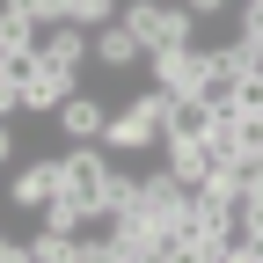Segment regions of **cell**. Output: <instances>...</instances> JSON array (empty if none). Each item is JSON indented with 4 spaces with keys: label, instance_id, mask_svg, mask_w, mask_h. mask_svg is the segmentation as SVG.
<instances>
[{
    "label": "cell",
    "instance_id": "9",
    "mask_svg": "<svg viewBox=\"0 0 263 263\" xmlns=\"http://www.w3.org/2000/svg\"><path fill=\"white\" fill-rule=\"evenodd\" d=\"M95 59H103V66H139V59H146V44H139V29L117 15V22L95 29Z\"/></svg>",
    "mask_w": 263,
    "mask_h": 263
},
{
    "label": "cell",
    "instance_id": "10",
    "mask_svg": "<svg viewBox=\"0 0 263 263\" xmlns=\"http://www.w3.org/2000/svg\"><path fill=\"white\" fill-rule=\"evenodd\" d=\"M59 124H66V139H103V132H110V110L95 103V95H66V103H59Z\"/></svg>",
    "mask_w": 263,
    "mask_h": 263
},
{
    "label": "cell",
    "instance_id": "16",
    "mask_svg": "<svg viewBox=\"0 0 263 263\" xmlns=\"http://www.w3.org/2000/svg\"><path fill=\"white\" fill-rule=\"evenodd\" d=\"M15 110H22V81H15V73H0V117H15Z\"/></svg>",
    "mask_w": 263,
    "mask_h": 263
},
{
    "label": "cell",
    "instance_id": "4",
    "mask_svg": "<svg viewBox=\"0 0 263 263\" xmlns=\"http://www.w3.org/2000/svg\"><path fill=\"white\" fill-rule=\"evenodd\" d=\"M154 88H168V95H190V88H205V66L212 51H197V44H176V51H154Z\"/></svg>",
    "mask_w": 263,
    "mask_h": 263
},
{
    "label": "cell",
    "instance_id": "20",
    "mask_svg": "<svg viewBox=\"0 0 263 263\" xmlns=\"http://www.w3.org/2000/svg\"><path fill=\"white\" fill-rule=\"evenodd\" d=\"M0 8H8V0H0Z\"/></svg>",
    "mask_w": 263,
    "mask_h": 263
},
{
    "label": "cell",
    "instance_id": "19",
    "mask_svg": "<svg viewBox=\"0 0 263 263\" xmlns=\"http://www.w3.org/2000/svg\"><path fill=\"white\" fill-rule=\"evenodd\" d=\"M15 154V132H8V117H0V161H8Z\"/></svg>",
    "mask_w": 263,
    "mask_h": 263
},
{
    "label": "cell",
    "instance_id": "15",
    "mask_svg": "<svg viewBox=\"0 0 263 263\" xmlns=\"http://www.w3.org/2000/svg\"><path fill=\"white\" fill-rule=\"evenodd\" d=\"M15 8H22V15H37V22H59L73 0H15Z\"/></svg>",
    "mask_w": 263,
    "mask_h": 263
},
{
    "label": "cell",
    "instance_id": "8",
    "mask_svg": "<svg viewBox=\"0 0 263 263\" xmlns=\"http://www.w3.org/2000/svg\"><path fill=\"white\" fill-rule=\"evenodd\" d=\"M161 168H176L183 183H205L219 161H212V146H205V139H161Z\"/></svg>",
    "mask_w": 263,
    "mask_h": 263
},
{
    "label": "cell",
    "instance_id": "17",
    "mask_svg": "<svg viewBox=\"0 0 263 263\" xmlns=\"http://www.w3.org/2000/svg\"><path fill=\"white\" fill-rule=\"evenodd\" d=\"M190 15H227V0H183Z\"/></svg>",
    "mask_w": 263,
    "mask_h": 263
},
{
    "label": "cell",
    "instance_id": "11",
    "mask_svg": "<svg viewBox=\"0 0 263 263\" xmlns=\"http://www.w3.org/2000/svg\"><path fill=\"white\" fill-rule=\"evenodd\" d=\"M37 37H44V22L8 0V8H0V51H37Z\"/></svg>",
    "mask_w": 263,
    "mask_h": 263
},
{
    "label": "cell",
    "instance_id": "18",
    "mask_svg": "<svg viewBox=\"0 0 263 263\" xmlns=\"http://www.w3.org/2000/svg\"><path fill=\"white\" fill-rule=\"evenodd\" d=\"M22 256H29L22 241H8V234H0V263H22Z\"/></svg>",
    "mask_w": 263,
    "mask_h": 263
},
{
    "label": "cell",
    "instance_id": "12",
    "mask_svg": "<svg viewBox=\"0 0 263 263\" xmlns=\"http://www.w3.org/2000/svg\"><path fill=\"white\" fill-rule=\"evenodd\" d=\"M29 256H37V263H81V234H51V227H44V234L29 241Z\"/></svg>",
    "mask_w": 263,
    "mask_h": 263
},
{
    "label": "cell",
    "instance_id": "5",
    "mask_svg": "<svg viewBox=\"0 0 263 263\" xmlns=\"http://www.w3.org/2000/svg\"><path fill=\"white\" fill-rule=\"evenodd\" d=\"M212 124H219V110L205 103V95H168V117H161V139H212Z\"/></svg>",
    "mask_w": 263,
    "mask_h": 263
},
{
    "label": "cell",
    "instance_id": "1",
    "mask_svg": "<svg viewBox=\"0 0 263 263\" xmlns=\"http://www.w3.org/2000/svg\"><path fill=\"white\" fill-rule=\"evenodd\" d=\"M59 168H66V197H73L88 219H110V212H117V197L132 190V176L110 168L103 139H73V154H59Z\"/></svg>",
    "mask_w": 263,
    "mask_h": 263
},
{
    "label": "cell",
    "instance_id": "14",
    "mask_svg": "<svg viewBox=\"0 0 263 263\" xmlns=\"http://www.w3.org/2000/svg\"><path fill=\"white\" fill-rule=\"evenodd\" d=\"M234 110H263V66H249L241 88H234Z\"/></svg>",
    "mask_w": 263,
    "mask_h": 263
},
{
    "label": "cell",
    "instance_id": "3",
    "mask_svg": "<svg viewBox=\"0 0 263 263\" xmlns=\"http://www.w3.org/2000/svg\"><path fill=\"white\" fill-rule=\"evenodd\" d=\"M161 117H168V88H154V95H139V103H124V110L110 117V132H103V146H110V154L161 146Z\"/></svg>",
    "mask_w": 263,
    "mask_h": 263
},
{
    "label": "cell",
    "instance_id": "6",
    "mask_svg": "<svg viewBox=\"0 0 263 263\" xmlns=\"http://www.w3.org/2000/svg\"><path fill=\"white\" fill-rule=\"evenodd\" d=\"M66 95H73V66H51V59H37L22 73V110H59Z\"/></svg>",
    "mask_w": 263,
    "mask_h": 263
},
{
    "label": "cell",
    "instance_id": "7",
    "mask_svg": "<svg viewBox=\"0 0 263 263\" xmlns=\"http://www.w3.org/2000/svg\"><path fill=\"white\" fill-rule=\"evenodd\" d=\"M59 190H66V168H59V161H29V168L15 176V205L22 212H44Z\"/></svg>",
    "mask_w": 263,
    "mask_h": 263
},
{
    "label": "cell",
    "instance_id": "21",
    "mask_svg": "<svg viewBox=\"0 0 263 263\" xmlns=\"http://www.w3.org/2000/svg\"><path fill=\"white\" fill-rule=\"evenodd\" d=\"M256 8H263V0H256Z\"/></svg>",
    "mask_w": 263,
    "mask_h": 263
},
{
    "label": "cell",
    "instance_id": "13",
    "mask_svg": "<svg viewBox=\"0 0 263 263\" xmlns=\"http://www.w3.org/2000/svg\"><path fill=\"white\" fill-rule=\"evenodd\" d=\"M66 15H73L81 29H103V22H117L124 8H117V0H73V8H66Z\"/></svg>",
    "mask_w": 263,
    "mask_h": 263
},
{
    "label": "cell",
    "instance_id": "2",
    "mask_svg": "<svg viewBox=\"0 0 263 263\" xmlns=\"http://www.w3.org/2000/svg\"><path fill=\"white\" fill-rule=\"evenodd\" d=\"M124 22L139 29L146 59H154V51H176V44H197V37H190V29H197V15L183 8V0H132V8H124Z\"/></svg>",
    "mask_w": 263,
    "mask_h": 263
}]
</instances>
